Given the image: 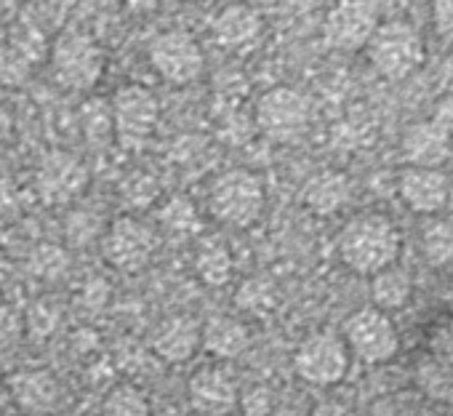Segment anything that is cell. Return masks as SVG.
Masks as SVG:
<instances>
[{
    "label": "cell",
    "instance_id": "3957f363",
    "mask_svg": "<svg viewBox=\"0 0 453 416\" xmlns=\"http://www.w3.org/2000/svg\"><path fill=\"white\" fill-rule=\"evenodd\" d=\"M365 49L376 73L389 81L408 78L426 59L424 38L418 35V30H413L408 22H400V19L379 25Z\"/></svg>",
    "mask_w": 453,
    "mask_h": 416
},
{
    "label": "cell",
    "instance_id": "44dd1931",
    "mask_svg": "<svg viewBox=\"0 0 453 416\" xmlns=\"http://www.w3.org/2000/svg\"><path fill=\"white\" fill-rule=\"evenodd\" d=\"M416 387L429 400H453V352H426L416 363Z\"/></svg>",
    "mask_w": 453,
    "mask_h": 416
},
{
    "label": "cell",
    "instance_id": "f1b7e54d",
    "mask_svg": "<svg viewBox=\"0 0 453 416\" xmlns=\"http://www.w3.org/2000/svg\"><path fill=\"white\" fill-rule=\"evenodd\" d=\"M30 270L38 275V278H59L65 270H67V257L62 249L57 246H41L33 257H30Z\"/></svg>",
    "mask_w": 453,
    "mask_h": 416
},
{
    "label": "cell",
    "instance_id": "5bb4252c",
    "mask_svg": "<svg viewBox=\"0 0 453 416\" xmlns=\"http://www.w3.org/2000/svg\"><path fill=\"white\" fill-rule=\"evenodd\" d=\"M187 395H189L192 408L200 416H226L238 408V400H241L238 384L233 381V376L216 366L197 368L189 376Z\"/></svg>",
    "mask_w": 453,
    "mask_h": 416
},
{
    "label": "cell",
    "instance_id": "74e56055",
    "mask_svg": "<svg viewBox=\"0 0 453 416\" xmlns=\"http://www.w3.org/2000/svg\"><path fill=\"white\" fill-rule=\"evenodd\" d=\"M310 416H357L347 403H339V400H320Z\"/></svg>",
    "mask_w": 453,
    "mask_h": 416
},
{
    "label": "cell",
    "instance_id": "836d02e7",
    "mask_svg": "<svg viewBox=\"0 0 453 416\" xmlns=\"http://www.w3.org/2000/svg\"><path fill=\"white\" fill-rule=\"evenodd\" d=\"M25 334V315L14 307H0V342H17Z\"/></svg>",
    "mask_w": 453,
    "mask_h": 416
},
{
    "label": "cell",
    "instance_id": "ac0fdd59",
    "mask_svg": "<svg viewBox=\"0 0 453 416\" xmlns=\"http://www.w3.org/2000/svg\"><path fill=\"white\" fill-rule=\"evenodd\" d=\"M200 344L213 358L233 360L249 350L251 334H249L246 323H241L233 315H213V318H208V323L200 331Z\"/></svg>",
    "mask_w": 453,
    "mask_h": 416
},
{
    "label": "cell",
    "instance_id": "d6986e66",
    "mask_svg": "<svg viewBox=\"0 0 453 416\" xmlns=\"http://www.w3.org/2000/svg\"><path fill=\"white\" fill-rule=\"evenodd\" d=\"M259 33H262V17L251 6L230 4L213 17V38L226 49L254 43Z\"/></svg>",
    "mask_w": 453,
    "mask_h": 416
},
{
    "label": "cell",
    "instance_id": "8992f818",
    "mask_svg": "<svg viewBox=\"0 0 453 416\" xmlns=\"http://www.w3.org/2000/svg\"><path fill=\"white\" fill-rule=\"evenodd\" d=\"M344 344L363 363L379 366L397 355L400 334L387 312L368 304V307L355 310L344 320Z\"/></svg>",
    "mask_w": 453,
    "mask_h": 416
},
{
    "label": "cell",
    "instance_id": "7a4b0ae2",
    "mask_svg": "<svg viewBox=\"0 0 453 416\" xmlns=\"http://www.w3.org/2000/svg\"><path fill=\"white\" fill-rule=\"evenodd\" d=\"M208 212L224 225L249 227L265 212V184L246 168L224 171L208 187Z\"/></svg>",
    "mask_w": 453,
    "mask_h": 416
},
{
    "label": "cell",
    "instance_id": "f35d334b",
    "mask_svg": "<svg viewBox=\"0 0 453 416\" xmlns=\"http://www.w3.org/2000/svg\"><path fill=\"white\" fill-rule=\"evenodd\" d=\"M17 208V189L9 179H0V214H9Z\"/></svg>",
    "mask_w": 453,
    "mask_h": 416
},
{
    "label": "cell",
    "instance_id": "4fadbf2b",
    "mask_svg": "<svg viewBox=\"0 0 453 416\" xmlns=\"http://www.w3.org/2000/svg\"><path fill=\"white\" fill-rule=\"evenodd\" d=\"M397 195L408 212L421 217H434L445 212V205L450 200V181L440 168L405 166L397 173Z\"/></svg>",
    "mask_w": 453,
    "mask_h": 416
},
{
    "label": "cell",
    "instance_id": "ba28073f",
    "mask_svg": "<svg viewBox=\"0 0 453 416\" xmlns=\"http://www.w3.org/2000/svg\"><path fill=\"white\" fill-rule=\"evenodd\" d=\"M294 368L307 384L334 387L349 371V350L342 336L331 331H315L296 347Z\"/></svg>",
    "mask_w": 453,
    "mask_h": 416
},
{
    "label": "cell",
    "instance_id": "8d00e7d4",
    "mask_svg": "<svg viewBox=\"0 0 453 416\" xmlns=\"http://www.w3.org/2000/svg\"><path fill=\"white\" fill-rule=\"evenodd\" d=\"M432 123H437V126L453 139V94L442 96V99L434 104V118H432Z\"/></svg>",
    "mask_w": 453,
    "mask_h": 416
},
{
    "label": "cell",
    "instance_id": "ffe728a7",
    "mask_svg": "<svg viewBox=\"0 0 453 416\" xmlns=\"http://www.w3.org/2000/svg\"><path fill=\"white\" fill-rule=\"evenodd\" d=\"M349 200V179L342 171H320L302 187V203L318 217H331Z\"/></svg>",
    "mask_w": 453,
    "mask_h": 416
},
{
    "label": "cell",
    "instance_id": "d4e9b609",
    "mask_svg": "<svg viewBox=\"0 0 453 416\" xmlns=\"http://www.w3.org/2000/svg\"><path fill=\"white\" fill-rule=\"evenodd\" d=\"M104 416H150L147 395L134 384H118L102 405Z\"/></svg>",
    "mask_w": 453,
    "mask_h": 416
},
{
    "label": "cell",
    "instance_id": "b9f144b4",
    "mask_svg": "<svg viewBox=\"0 0 453 416\" xmlns=\"http://www.w3.org/2000/svg\"><path fill=\"white\" fill-rule=\"evenodd\" d=\"M445 302H448V307H450V312H453V281H450V286L445 289Z\"/></svg>",
    "mask_w": 453,
    "mask_h": 416
},
{
    "label": "cell",
    "instance_id": "f546056e",
    "mask_svg": "<svg viewBox=\"0 0 453 416\" xmlns=\"http://www.w3.org/2000/svg\"><path fill=\"white\" fill-rule=\"evenodd\" d=\"M57 323H59V310L49 302V299H38L30 310H27V315H25V328L33 334V336H49L54 328H57Z\"/></svg>",
    "mask_w": 453,
    "mask_h": 416
},
{
    "label": "cell",
    "instance_id": "4316f807",
    "mask_svg": "<svg viewBox=\"0 0 453 416\" xmlns=\"http://www.w3.org/2000/svg\"><path fill=\"white\" fill-rule=\"evenodd\" d=\"M81 123L86 131L88 142H107L112 134V112H110V102L104 99H88L81 107Z\"/></svg>",
    "mask_w": 453,
    "mask_h": 416
},
{
    "label": "cell",
    "instance_id": "30bf717a",
    "mask_svg": "<svg viewBox=\"0 0 453 416\" xmlns=\"http://www.w3.org/2000/svg\"><path fill=\"white\" fill-rule=\"evenodd\" d=\"M88 179V168L81 158L65 150H51L41 158L35 168V192L46 205H65L83 195Z\"/></svg>",
    "mask_w": 453,
    "mask_h": 416
},
{
    "label": "cell",
    "instance_id": "7402d4cb",
    "mask_svg": "<svg viewBox=\"0 0 453 416\" xmlns=\"http://www.w3.org/2000/svg\"><path fill=\"white\" fill-rule=\"evenodd\" d=\"M411 297H413V281H411L408 270H403L397 265H392L371 278V299H373V307L381 312L405 307L411 302Z\"/></svg>",
    "mask_w": 453,
    "mask_h": 416
},
{
    "label": "cell",
    "instance_id": "52a82bcc",
    "mask_svg": "<svg viewBox=\"0 0 453 416\" xmlns=\"http://www.w3.org/2000/svg\"><path fill=\"white\" fill-rule=\"evenodd\" d=\"M257 126L273 142H294L310 126V102L304 94L288 86L265 91L257 102Z\"/></svg>",
    "mask_w": 453,
    "mask_h": 416
},
{
    "label": "cell",
    "instance_id": "5b68a950",
    "mask_svg": "<svg viewBox=\"0 0 453 416\" xmlns=\"http://www.w3.org/2000/svg\"><path fill=\"white\" fill-rule=\"evenodd\" d=\"M110 112H112V134L118 136L120 147L136 150L155 134L160 104L147 86L126 83L112 94Z\"/></svg>",
    "mask_w": 453,
    "mask_h": 416
},
{
    "label": "cell",
    "instance_id": "603a6c76",
    "mask_svg": "<svg viewBox=\"0 0 453 416\" xmlns=\"http://www.w3.org/2000/svg\"><path fill=\"white\" fill-rule=\"evenodd\" d=\"M195 273L205 286H224L233 278V254L221 241H208L197 249Z\"/></svg>",
    "mask_w": 453,
    "mask_h": 416
},
{
    "label": "cell",
    "instance_id": "9a60e30c",
    "mask_svg": "<svg viewBox=\"0 0 453 416\" xmlns=\"http://www.w3.org/2000/svg\"><path fill=\"white\" fill-rule=\"evenodd\" d=\"M6 392L27 413H51L62 400V387L57 376L43 368L14 371L6 379Z\"/></svg>",
    "mask_w": 453,
    "mask_h": 416
},
{
    "label": "cell",
    "instance_id": "8fae6325",
    "mask_svg": "<svg viewBox=\"0 0 453 416\" xmlns=\"http://www.w3.org/2000/svg\"><path fill=\"white\" fill-rule=\"evenodd\" d=\"M102 254L118 273H139L155 254V235L144 222L118 217L102 238Z\"/></svg>",
    "mask_w": 453,
    "mask_h": 416
},
{
    "label": "cell",
    "instance_id": "83f0119b",
    "mask_svg": "<svg viewBox=\"0 0 453 416\" xmlns=\"http://www.w3.org/2000/svg\"><path fill=\"white\" fill-rule=\"evenodd\" d=\"M235 302L249 312H265L275 307V289L267 278H249L235 294Z\"/></svg>",
    "mask_w": 453,
    "mask_h": 416
},
{
    "label": "cell",
    "instance_id": "6da1fadb",
    "mask_svg": "<svg viewBox=\"0 0 453 416\" xmlns=\"http://www.w3.org/2000/svg\"><path fill=\"white\" fill-rule=\"evenodd\" d=\"M339 259L357 275H376L392 267L403 251L400 230L384 214H360L339 233Z\"/></svg>",
    "mask_w": 453,
    "mask_h": 416
},
{
    "label": "cell",
    "instance_id": "7c38bea8",
    "mask_svg": "<svg viewBox=\"0 0 453 416\" xmlns=\"http://www.w3.org/2000/svg\"><path fill=\"white\" fill-rule=\"evenodd\" d=\"M379 27V9L373 4H339L323 19V38L336 51L365 49Z\"/></svg>",
    "mask_w": 453,
    "mask_h": 416
},
{
    "label": "cell",
    "instance_id": "60d3db41",
    "mask_svg": "<svg viewBox=\"0 0 453 416\" xmlns=\"http://www.w3.org/2000/svg\"><path fill=\"white\" fill-rule=\"evenodd\" d=\"M6 278H9V262H6L4 251H0V286L6 283Z\"/></svg>",
    "mask_w": 453,
    "mask_h": 416
},
{
    "label": "cell",
    "instance_id": "cb8c5ba5",
    "mask_svg": "<svg viewBox=\"0 0 453 416\" xmlns=\"http://www.w3.org/2000/svg\"><path fill=\"white\" fill-rule=\"evenodd\" d=\"M421 254L432 267L453 265V225L434 220L421 230Z\"/></svg>",
    "mask_w": 453,
    "mask_h": 416
},
{
    "label": "cell",
    "instance_id": "9c48e42d",
    "mask_svg": "<svg viewBox=\"0 0 453 416\" xmlns=\"http://www.w3.org/2000/svg\"><path fill=\"white\" fill-rule=\"evenodd\" d=\"M150 62L163 81L176 86L197 81L205 70L200 43L184 30H165L155 35L150 43Z\"/></svg>",
    "mask_w": 453,
    "mask_h": 416
},
{
    "label": "cell",
    "instance_id": "4dcf8cb0",
    "mask_svg": "<svg viewBox=\"0 0 453 416\" xmlns=\"http://www.w3.org/2000/svg\"><path fill=\"white\" fill-rule=\"evenodd\" d=\"M238 403L243 416H273L275 411V395L265 384H254L251 389H246Z\"/></svg>",
    "mask_w": 453,
    "mask_h": 416
},
{
    "label": "cell",
    "instance_id": "ab89813d",
    "mask_svg": "<svg viewBox=\"0 0 453 416\" xmlns=\"http://www.w3.org/2000/svg\"><path fill=\"white\" fill-rule=\"evenodd\" d=\"M14 131V118H12V110L0 102V142H6Z\"/></svg>",
    "mask_w": 453,
    "mask_h": 416
},
{
    "label": "cell",
    "instance_id": "d590c367",
    "mask_svg": "<svg viewBox=\"0 0 453 416\" xmlns=\"http://www.w3.org/2000/svg\"><path fill=\"white\" fill-rule=\"evenodd\" d=\"M432 22H434V30L453 41V0H448V4H434L432 6Z\"/></svg>",
    "mask_w": 453,
    "mask_h": 416
},
{
    "label": "cell",
    "instance_id": "e0dca14e",
    "mask_svg": "<svg viewBox=\"0 0 453 416\" xmlns=\"http://www.w3.org/2000/svg\"><path fill=\"white\" fill-rule=\"evenodd\" d=\"M152 352L165 363H184L200 347V328L187 315H173L157 323L150 336Z\"/></svg>",
    "mask_w": 453,
    "mask_h": 416
},
{
    "label": "cell",
    "instance_id": "1f68e13d",
    "mask_svg": "<svg viewBox=\"0 0 453 416\" xmlns=\"http://www.w3.org/2000/svg\"><path fill=\"white\" fill-rule=\"evenodd\" d=\"M426 344H429V352H437V355L453 352V312L432 323Z\"/></svg>",
    "mask_w": 453,
    "mask_h": 416
},
{
    "label": "cell",
    "instance_id": "d6a6232c",
    "mask_svg": "<svg viewBox=\"0 0 453 416\" xmlns=\"http://www.w3.org/2000/svg\"><path fill=\"white\" fill-rule=\"evenodd\" d=\"M123 192H126V197L134 200V203H150V200L155 197V192H157V184H155V179H150V176H144L142 171H136L134 176L126 179Z\"/></svg>",
    "mask_w": 453,
    "mask_h": 416
},
{
    "label": "cell",
    "instance_id": "7bdbcfd3",
    "mask_svg": "<svg viewBox=\"0 0 453 416\" xmlns=\"http://www.w3.org/2000/svg\"><path fill=\"white\" fill-rule=\"evenodd\" d=\"M4 403H6V384L0 379V408H4Z\"/></svg>",
    "mask_w": 453,
    "mask_h": 416
},
{
    "label": "cell",
    "instance_id": "2e32d148",
    "mask_svg": "<svg viewBox=\"0 0 453 416\" xmlns=\"http://www.w3.org/2000/svg\"><path fill=\"white\" fill-rule=\"evenodd\" d=\"M400 150L405 163L413 168H440L453 152V139L437 123L421 120L405 128Z\"/></svg>",
    "mask_w": 453,
    "mask_h": 416
},
{
    "label": "cell",
    "instance_id": "277c9868",
    "mask_svg": "<svg viewBox=\"0 0 453 416\" xmlns=\"http://www.w3.org/2000/svg\"><path fill=\"white\" fill-rule=\"evenodd\" d=\"M51 67L62 86L91 91L104 75V51L91 35L67 30L51 46Z\"/></svg>",
    "mask_w": 453,
    "mask_h": 416
},
{
    "label": "cell",
    "instance_id": "e575fe53",
    "mask_svg": "<svg viewBox=\"0 0 453 416\" xmlns=\"http://www.w3.org/2000/svg\"><path fill=\"white\" fill-rule=\"evenodd\" d=\"M22 75H27V59L17 51H4L0 49V81H19Z\"/></svg>",
    "mask_w": 453,
    "mask_h": 416
},
{
    "label": "cell",
    "instance_id": "484cf974",
    "mask_svg": "<svg viewBox=\"0 0 453 416\" xmlns=\"http://www.w3.org/2000/svg\"><path fill=\"white\" fill-rule=\"evenodd\" d=\"M157 220L173 235H192V233L200 230L197 212H195V205L187 197H171V200H165V205L157 212Z\"/></svg>",
    "mask_w": 453,
    "mask_h": 416
}]
</instances>
